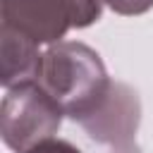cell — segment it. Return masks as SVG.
Segmentation results:
<instances>
[{
    "label": "cell",
    "mask_w": 153,
    "mask_h": 153,
    "mask_svg": "<svg viewBox=\"0 0 153 153\" xmlns=\"http://www.w3.org/2000/svg\"><path fill=\"white\" fill-rule=\"evenodd\" d=\"M139 117H141V103L136 91L122 81H110L100 103L84 120H79V124L93 141L110 146L115 153H139L136 151Z\"/></svg>",
    "instance_id": "obj_3"
},
{
    "label": "cell",
    "mask_w": 153,
    "mask_h": 153,
    "mask_svg": "<svg viewBox=\"0 0 153 153\" xmlns=\"http://www.w3.org/2000/svg\"><path fill=\"white\" fill-rule=\"evenodd\" d=\"M26 153H81V151H79L74 143L65 141V139H55V136H50V139L36 143L33 148H29Z\"/></svg>",
    "instance_id": "obj_8"
},
{
    "label": "cell",
    "mask_w": 153,
    "mask_h": 153,
    "mask_svg": "<svg viewBox=\"0 0 153 153\" xmlns=\"http://www.w3.org/2000/svg\"><path fill=\"white\" fill-rule=\"evenodd\" d=\"M74 122L84 120L105 96L110 86L100 55L79 41L53 43L41 60L36 79Z\"/></svg>",
    "instance_id": "obj_1"
},
{
    "label": "cell",
    "mask_w": 153,
    "mask_h": 153,
    "mask_svg": "<svg viewBox=\"0 0 153 153\" xmlns=\"http://www.w3.org/2000/svg\"><path fill=\"white\" fill-rule=\"evenodd\" d=\"M41 60L43 53H38V43L0 26V84L5 88L36 81Z\"/></svg>",
    "instance_id": "obj_5"
},
{
    "label": "cell",
    "mask_w": 153,
    "mask_h": 153,
    "mask_svg": "<svg viewBox=\"0 0 153 153\" xmlns=\"http://www.w3.org/2000/svg\"><path fill=\"white\" fill-rule=\"evenodd\" d=\"M103 5H105V0H74V10H76L74 29H86V26L96 24L103 14Z\"/></svg>",
    "instance_id": "obj_6"
},
{
    "label": "cell",
    "mask_w": 153,
    "mask_h": 153,
    "mask_svg": "<svg viewBox=\"0 0 153 153\" xmlns=\"http://www.w3.org/2000/svg\"><path fill=\"white\" fill-rule=\"evenodd\" d=\"M62 115L60 103L38 81L5 88L0 103V136L10 151L26 153L57 134Z\"/></svg>",
    "instance_id": "obj_2"
},
{
    "label": "cell",
    "mask_w": 153,
    "mask_h": 153,
    "mask_svg": "<svg viewBox=\"0 0 153 153\" xmlns=\"http://www.w3.org/2000/svg\"><path fill=\"white\" fill-rule=\"evenodd\" d=\"M2 24L38 45H53L74 29V0H0Z\"/></svg>",
    "instance_id": "obj_4"
},
{
    "label": "cell",
    "mask_w": 153,
    "mask_h": 153,
    "mask_svg": "<svg viewBox=\"0 0 153 153\" xmlns=\"http://www.w3.org/2000/svg\"><path fill=\"white\" fill-rule=\"evenodd\" d=\"M105 5L122 17H136L153 7V0H105Z\"/></svg>",
    "instance_id": "obj_7"
}]
</instances>
